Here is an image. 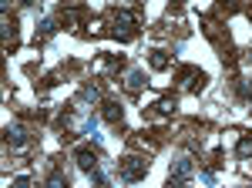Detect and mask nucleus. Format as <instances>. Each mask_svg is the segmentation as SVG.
I'll list each match as a JSON object with an SVG mask.
<instances>
[{
    "label": "nucleus",
    "instance_id": "nucleus-1",
    "mask_svg": "<svg viewBox=\"0 0 252 188\" xmlns=\"http://www.w3.org/2000/svg\"><path fill=\"white\" fill-rule=\"evenodd\" d=\"M145 171H148V161H145V158H125V161H121V178H125V182H138Z\"/></svg>",
    "mask_w": 252,
    "mask_h": 188
},
{
    "label": "nucleus",
    "instance_id": "nucleus-2",
    "mask_svg": "<svg viewBox=\"0 0 252 188\" xmlns=\"http://www.w3.org/2000/svg\"><path fill=\"white\" fill-rule=\"evenodd\" d=\"M189 175H192V158H178L175 168H172V175H168V188H182Z\"/></svg>",
    "mask_w": 252,
    "mask_h": 188
},
{
    "label": "nucleus",
    "instance_id": "nucleus-3",
    "mask_svg": "<svg viewBox=\"0 0 252 188\" xmlns=\"http://www.w3.org/2000/svg\"><path fill=\"white\" fill-rule=\"evenodd\" d=\"M115 31H121V34L128 37V34L135 31V17H131L128 10H121V14H115Z\"/></svg>",
    "mask_w": 252,
    "mask_h": 188
},
{
    "label": "nucleus",
    "instance_id": "nucleus-4",
    "mask_svg": "<svg viewBox=\"0 0 252 188\" xmlns=\"http://www.w3.org/2000/svg\"><path fill=\"white\" fill-rule=\"evenodd\" d=\"M74 158H78V165L84 171H97V155L94 151H88V148H81L78 155H74Z\"/></svg>",
    "mask_w": 252,
    "mask_h": 188
},
{
    "label": "nucleus",
    "instance_id": "nucleus-5",
    "mask_svg": "<svg viewBox=\"0 0 252 188\" xmlns=\"http://www.w3.org/2000/svg\"><path fill=\"white\" fill-rule=\"evenodd\" d=\"M7 141H10L14 148H24V145H27V131H24L20 125H10V128H7Z\"/></svg>",
    "mask_w": 252,
    "mask_h": 188
},
{
    "label": "nucleus",
    "instance_id": "nucleus-6",
    "mask_svg": "<svg viewBox=\"0 0 252 188\" xmlns=\"http://www.w3.org/2000/svg\"><path fill=\"white\" fill-rule=\"evenodd\" d=\"M104 118L115 125V121H121V104L118 101H104Z\"/></svg>",
    "mask_w": 252,
    "mask_h": 188
},
{
    "label": "nucleus",
    "instance_id": "nucleus-7",
    "mask_svg": "<svg viewBox=\"0 0 252 188\" xmlns=\"http://www.w3.org/2000/svg\"><path fill=\"white\" fill-rule=\"evenodd\" d=\"M44 188H67V178H64V171H54V175L44 182Z\"/></svg>",
    "mask_w": 252,
    "mask_h": 188
},
{
    "label": "nucleus",
    "instance_id": "nucleus-8",
    "mask_svg": "<svg viewBox=\"0 0 252 188\" xmlns=\"http://www.w3.org/2000/svg\"><path fill=\"white\" fill-rule=\"evenodd\" d=\"M141 84H145V74H141V71H131V74H128V88H131V91H138Z\"/></svg>",
    "mask_w": 252,
    "mask_h": 188
},
{
    "label": "nucleus",
    "instance_id": "nucleus-9",
    "mask_svg": "<svg viewBox=\"0 0 252 188\" xmlns=\"http://www.w3.org/2000/svg\"><path fill=\"white\" fill-rule=\"evenodd\" d=\"M81 101H97V84H88V88L81 91Z\"/></svg>",
    "mask_w": 252,
    "mask_h": 188
},
{
    "label": "nucleus",
    "instance_id": "nucleus-10",
    "mask_svg": "<svg viewBox=\"0 0 252 188\" xmlns=\"http://www.w3.org/2000/svg\"><path fill=\"white\" fill-rule=\"evenodd\" d=\"M152 64H155V67H168V57H165V54H155V57H152Z\"/></svg>",
    "mask_w": 252,
    "mask_h": 188
}]
</instances>
